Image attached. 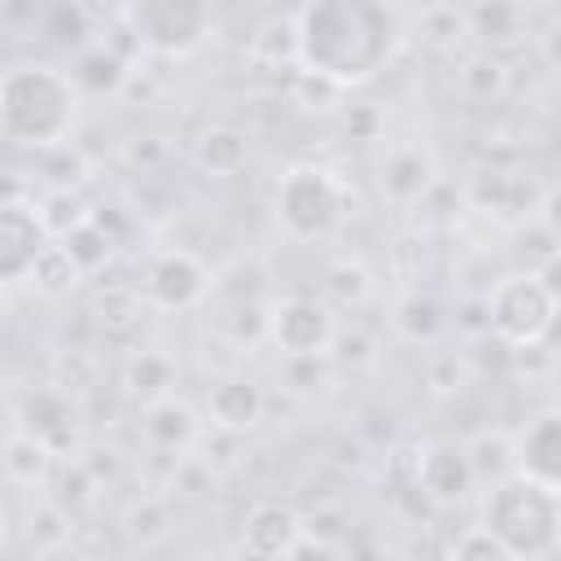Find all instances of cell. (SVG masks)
I'll use <instances>...</instances> for the list:
<instances>
[{"label":"cell","instance_id":"cell-1","mask_svg":"<svg viewBox=\"0 0 561 561\" xmlns=\"http://www.w3.org/2000/svg\"><path fill=\"white\" fill-rule=\"evenodd\" d=\"M408 44V9L373 0H324L298 9V70L337 88L368 83Z\"/></svg>","mask_w":561,"mask_h":561},{"label":"cell","instance_id":"cell-2","mask_svg":"<svg viewBox=\"0 0 561 561\" xmlns=\"http://www.w3.org/2000/svg\"><path fill=\"white\" fill-rule=\"evenodd\" d=\"M79 123V83L53 61H13L0 79V136L13 149H61Z\"/></svg>","mask_w":561,"mask_h":561},{"label":"cell","instance_id":"cell-3","mask_svg":"<svg viewBox=\"0 0 561 561\" xmlns=\"http://www.w3.org/2000/svg\"><path fill=\"white\" fill-rule=\"evenodd\" d=\"M478 526L517 561H543L561 548V495L513 473L478 495Z\"/></svg>","mask_w":561,"mask_h":561},{"label":"cell","instance_id":"cell-4","mask_svg":"<svg viewBox=\"0 0 561 561\" xmlns=\"http://www.w3.org/2000/svg\"><path fill=\"white\" fill-rule=\"evenodd\" d=\"M272 215L289 241H324L351 215V188L320 162H294L276 180Z\"/></svg>","mask_w":561,"mask_h":561},{"label":"cell","instance_id":"cell-5","mask_svg":"<svg viewBox=\"0 0 561 561\" xmlns=\"http://www.w3.org/2000/svg\"><path fill=\"white\" fill-rule=\"evenodd\" d=\"M486 311V333L508 346V351H526V346H543V337L552 333L561 307L548 294V285L539 280L535 267L526 272H504L495 280V289L482 298Z\"/></svg>","mask_w":561,"mask_h":561},{"label":"cell","instance_id":"cell-6","mask_svg":"<svg viewBox=\"0 0 561 561\" xmlns=\"http://www.w3.org/2000/svg\"><path fill=\"white\" fill-rule=\"evenodd\" d=\"M123 22H127V35H136L140 48L162 53V57L193 53L215 26L210 9L197 4V0H140V4L123 9Z\"/></svg>","mask_w":561,"mask_h":561},{"label":"cell","instance_id":"cell-7","mask_svg":"<svg viewBox=\"0 0 561 561\" xmlns=\"http://www.w3.org/2000/svg\"><path fill=\"white\" fill-rule=\"evenodd\" d=\"M337 337V316L324 298H280L272 307V346L285 359H329Z\"/></svg>","mask_w":561,"mask_h":561},{"label":"cell","instance_id":"cell-8","mask_svg":"<svg viewBox=\"0 0 561 561\" xmlns=\"http://www.w3.org/2000/svg\"><path fill=\"white\" fill-rule=\"evenodd\" d=\"M543 193L548 188L530 171H517V167H482L465 184V202L491 215L495 224H526L530 215H539Z\"/></svg>","mask_w":561,"mask_h":561},{"label":"cell","instance_id":"cell-9","mask_svg":"<svg viewBox=\"0 0 561 561\" xmlns=\"http://www.w3.org/2000/svg\"><path fill=\"white\" fill-rule=\"evenodd\" d=\"M416 491L434 504V508H460L469 504L482 486L473 478L469 451L456 438H434L416 451Z\"/></svg>","mask_w":561,"mask_h":561},{"label":"cell","instance_id":"cell-10","mask_svg":"<svg viewBox=\"0 0 561 561\" xmlns=\"http://www.w3.org/2000/svg\"><path fill=\"white\" fill-rule=\"evenodd\" d=\"M210 285H215V276L188 250H162V254H153L149 267H145V276H140L145 302L158 307V311H188V307H197L210 294Z\"/></svg>","mask_w":561,"mask_h":561},{"label":"cell","instance_id":"cell-11","mask_svg":"<svg viewBox=\"0 0 561 561\" xmlns=\"http://www.w3.org/2000/svg\"><path fill=\"white\" fill-rule=\"evenodd\" d=\"M48 245H53V232L39 219V206L4 202V210H0V276L9 285L31 280L35 263L44 259Z\"/></svg>","mask_w":561,"mask_h":561},{"label":"cell","instance_id":"cell-12","mask_svg":"<svg viewBox=\"0 0 561 561\" xmlns=\"http://www.w3.org/2000/svg\"><path fill=\"white\" fill-rule=\"evenodd\" d=\"M438 184V158L425 145H394L377 162V193L394 206H416Z\"/></svg>","mask_w":561,"mask_h":561},{"label":"cell","instance_id":"cell-13","mask_svg":"<svg viewBox=\"0 0 561 561\" xmlns=\"http://www.w3.org/2000/svg\"><path fill=\"white\" fill-rule=\"evenodd\" d=\"M302 535H307V522L298 517L294 504H280V500H259L241 522V548L250 561H285Z\"/></svg>","mask_w":561,"mask_h":561},{"label":"cell","instance_id":"cell-14","mask_svg":"<svg viewBox=\"0 0 561 561\" xmlns=\"http://www.w3.org/2000/svg\"><path fill=\"white\" fill-rule=\"evenodd\" d=\"M517 473L561 495V408L535 412L517 434Z\"/></svg>","mask_w":561,"mask_h":561},{"label":"cell","instance_id":"cell-15","mask_svg":"<svg viewBox=\"0 0 561 561\" xmlns=\"http://www.w3.org/2000/svg\"><path fill=\"white\" fill-rule=\"evenodd\" d=\"M267 412V394L254 377L245 373H224L206 386V421L224 434H245L263 421Z\"/></svg>","mask_w":561,"mask_h":561},{"label":"cell","instance_id":"cell-16","mask_svg":"<svg viewBox=\"0 0 561 561\" xmlns=\"http://www.w3.org/2000/svg\"><path fill=\"white\" fill-rule=\"evenodd\" d=\"M18 425L31 430L35 438H44L57 456H66L61 451V438L75 443V434H79V408H75V399L61 386H35L31 394L18 399ZM75 447H83V443H75Z\"/></svg>","mask_w":561,"mask_h":561},{"label":"cell","instance_id":"cell-17","mask_svg":"<svg viewBox=\"0 0 561 561\" xmlns=\"http://www.w3.org/2000/svg\"><path fill=\"white\" fill-rule=\"evenodd\" d=\"M140 434L149 438L153 451L184 456V451L197 443L202 421H197V412H193L188 403H180V399H162V403H149V408L140 412Z\"/></svg>","mask_w":561,"mask_h":561},{"label":"cell","instance_id":"cell-18","mask_svg":"<svg viewBox=\"0 0 561 561\" xmlns=\"http://www.w3.org/2000/svg\"><path fill=\"white\" fill-rule=\"evenodd\" d=\"M175 381H180V368L167 351H131L123 364V390L131 399H140L145 408L175 399Z\"/></svg>","mask_w":561,"mask_h":561},{"label":"cell","instance_id":"cell-19","mask_svg":"<svg viewBox=\"0 0 561 561\" xmlns=\"http://www.w3.org/2000/svg\"><path fill=\"white\" fill-rule=\"evenodd\" d=\"M53 469H57V451L44 438H35L31 430L13 425L9 438H4V473H9V482L13 486H44Z\"/></svg>","mask_w":561,"mask_h":561},{"label":"cell","instance_id":"cell-20","mask_svg":"<svg viewBox=\"0 0 561 561\" xmlns=\"http://www.w3.org/2000/svg\"><path fill=\"white\" fill-rule=\"evenodd\" d=\"M390 329H394L403 342H412V346H430V342H438V333L447 329V316H443L438 298H430V294H421V289H408V294H399L394 307H390Z\"/></svg>","mask_w":561,"mask_h":561},{"label":"cell","instance_id":"cell-21","mask_svg":"<svg viewBox=\"0 0 561 561\" xmlns=\"http://www.w3.org/2000/svg\"><path fill=\"white\" fill-rule=\"evenodd\" d=\"M469 39L486 44V53L517 44L530 31V9L522 4H469Z\"/></svg>","mask_w":561,"mask_h":561},{"label":"cell","instance_id":"cell-22","mask_svg":"<svg viewBox=\"0 0 561 561\" xmlns=\"http://www.w3.org/2000/svg\"><path fill=\"white\" fill-rule=\"evenodd\" d=\"M465 451H469V465H473V478L482 491L517 473V443L508 430H478L465 443Z\"/></svg>","mask_w":561,"mask_h":561},{"label":"cell","instance_id":"cell-23","mask_svg":"<svg viewBox=\"0 0 561 561\" xmlns=\"http://www.w3.org/2000/svg\"><path fill=\"white\" fill-rule=\"evenodd\" d=\"M272 298H232L219 307L215 329L232 342V346H259L263 337H272Z\"/></svg>","mask_w":561,"mask_h":561},{"label":"cell","instance_id":"cell-24","mask_svg":"<svg viewBox=\"0 0 561 561\" xmlns=\"http://www.w3.org/2000/svg\"><path fill=\"white\" fill-rule=\"evenodd\" d=\"M408 39H421L425 48L451 53L456 44L469 39V13L456 4H430L421 13H408Z\"/></svg>","mask_w":561,"mask_h":561},{"label":"cell","instance_id":"cell-25","mask_svg":"<svg viewBox=\"0 0 561 561\" xmlns=\"http://www.w3.org/2000/svg\"><path fill=\"white\" fill-rule=\"evenodd\" d=\"M197 162L210 171V175H237L245 162H250V136L241 127H228V123H215L202 131L197 140Z\"/></svg>","mask_w":561,"mask_h":561},{"label":"cell","instance_id":"cell-26","mask_svg":"<svg viewBox=\"0 0 561 561\" xmlns=\"http://www.w3.org/2000/svg\"><path fill=\"white\" fill-rule=\"evenodd\" d=\"M250 57L263 66H298V13H272L250 35Z\"/></svg>","mask_w":561,"mask_h":561},{"label":"cell","instance_id":"cell-27","mask_svg":"<svg viewBox=\"0 0 561 561\" xmlns=\"http://www.w3.org/2000/svg\"><path fill=\"white\" fill-rule=\"evenodd\" d=\"M53 486H57V491H53L48 500H53L70 522H75L79 513H88V508L96 504V491H101V482L83 469L79 456H66V460L53 469Z\"/></svg>","mask_w":561,"mask_h":561},{"label":"cell","instance_id":"cell-28","mask_svg":"<svg viewBox=\"0 0 561 561\" xmlns=\"http://www.w3.org/2000/svg\"><path fill=\"white\" fill-rule=\"evenodd\" d=\"M456 79H460V88H465L473 101H500V96H504V88H508V66L500 61V53L478 48V53L460 57Z\"/></svg>","mask_w":561,"mask_h":561},{"label":"cell","instance_id":"cell-29","mask_svg":"<svg viewBox=\"0 0 561 561\" xmlns=\"http://www.w3.org/2000/svg\"><path fill=\"white\" fill-rule=\"evenodd\" d=\"M373 294V276L359 259H337L324 267V302L337 311V307H359L364 298Z\"/></svg>","mask_w":561,"mask_h":561},{"label":"cell","instance_id":"cell-30","mask_svg":"<svg viewBox=\"0 0 561 561\" xmlns=\"http://www.w3.org/2000/svg\"><path fill=\"white\" fill-rule=\"evenodd\" d=\"M70 75H75L79 92H118L123 79H127V61L114 57V53H105V48H92V53H83L75 61Z\"/></svg>","mask_w":561,"mask_h":561},{"label":"cell","instance_id":"cell-31","mask_svg":"<svg viewBox=\"0 0 561 561\" xmlns=\"http://www.w3.org/2000/svg\"><path fill=\"white\" fill-rule=\"evenodd\" d=\"M123 530L136 539V543H153L171 530V504L162 495H140L127 513H123Z\"/></svg>","mask_w":561,"mask_h":561},{"label":"cell","instance_id":"cell-32","mask_svg":"<svg viewBox=\"0 0 561 561\" xmlns=\"http://www.w3.org/2000/svg\"><path fill=\"white\" fill-rule=\"evenodd\" d=\"M75 263H79V272H96L105 259H110V237H105V228L96 224V219H88V224H79L75 232H66L61 241H57Z\"/></svg>","mask_w":561,"mask_h":561},{"label":"cell","instance_id":"cell-33","mask_svg":"<svg viewBox=\"0 0 561 561\" xmlns=\"http://www.w3.org/2000/svg\"><path fill=\"white\" fill-rule=\"evenodd\" d=\"M83 272H79V263L53 241L48 250H44V259L35 263V272H31V280H35V289H44V294H66V289H75V280H79Z\"/></svg>","mask_w":561,"mask_h":561},{"label":"cell","instance_id":"cell-34","mask_svg":"<svg viewBox=\"0 0 561 561\" xmlns=\"http://www.w3.org/2000/svg\"><path fill=\"white\" fill-rule=\"evenodd\" d=\"M451 561H517L495 535H486L482 526H469L451 539Z\"/></svg>","mask_w":561,"mask_h":561},{"label":"cell","instance_id":"cell-35","mask_svg":"<svg viewBox=\"0 0 561 561\" xmlns=\"http://www.w3.org/2000/svg\"><path fill=\"white\" fill-rule=\"evenodd\" d=\"M337 364H351V368H368L377 359V342L364 324H337V337H333V351H329Z\"/></svg>","mask_w":561,"mask_h":561},{"label":"cell","instance_id":"cell-36","mask_svg":"<svg viewBox=\"0 0 561 561\" xmlns=\"http://www.w3.org/2000/svg\"><path fill=\"white\" fill-rule=\"evenodd\" d=\"M342 92H346V88H337V83L324 79V75L294 70V101H298L302 110H333V105H342Z\"/></svg>","mask_w":561,"mask_h":561},{"label":"cell","instance_id":"cell-37","mask_svg":"<svg viewBox=\"0 0 561 561\" xmlns=\"http://www.w3.org/2000/svg\"><path fill=\"white\" fill-rule=\"evenodd\" d=\"M465 377H469V359H465L460 351H438V355H430V364H425V386H430L434 394L460 390Z\"/></svg>","mask_w":561,"mask_h":561},{"label":"cell","instance_id":"cell-38","mask_svg":"<svg viewBox=\"0 0 561 561\" xmlns=\"http://www.w3.org/2000/svg\"><path fill=\"white\" fill-rule=\"evenodd\" d=\"M399 561H451V539L434 526H416Z\"/></svg>","mask_w":561,"mask_h":561},{"label":"cell","instance_id":"cell-39","mask_svg":"<svg viewBox=\"0 0 561 561\" xmlns=\"http://www.w3.org/2000/svg\"><path fill=\"white\" fill-rule=\"evenodd\" d=\"M539 224H543L548 241L561 250V180H557V184H548V193H543V206H539Z\"/></svg>","mask_w":561,"mask_h":561},{"label":"cell","instance_id":"cell-40","mask_svg":"<svg viewBox=\"0 0 561 561\" xmlns=\"http://www.w3.org/2000/svg\"><path fill=\"white\" fill-rule=\"evenodd\" d=\"M285 561H342V552H337V543H329V539L302 535V539L294 543V552H289Z\"/></svg>","mask_w":561,"mask_h":561},{"label":"cell","instance_id":"cell-41","mask_svg":"<svg viewBox=\"0 0 561 561\" xmlns=\"http://www.w3.org/2000/svg\"><path fill=\"white\" fill-rule=\"evenodd\" d=\"M535 272H539V280H543V285H548V294H552V298H557V307H561V250H557V245H552V250H548V254H543V263H539V267H535Z\"/></svg>","mask_w":561,"mask_h":561},{"label":"cell","instance_id":"cell-42","mask_svg":"<svg viewBox=\"0 0 561 561\" xmlns=\"http://www.w3.org/2000/svg\"><path fill=\"white\" fill-rule=\"evenodd\" d=\"M543 53H548V57H552V61H557V66H561V26H557V31H548V35H543Z\"/></svg>","mask_w":561,"mask_h":561}]
</instances>
